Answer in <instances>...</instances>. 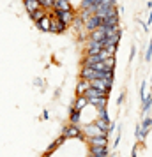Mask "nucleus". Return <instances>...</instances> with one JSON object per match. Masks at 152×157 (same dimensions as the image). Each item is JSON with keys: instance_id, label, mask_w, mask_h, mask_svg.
Listing matches in <instances>:
<instances>
[{"instance_id": "1a4fd4ad", "label": "nucleus", "mask_w": 152, "mask_h": 157, "mask_svg": "<svg viewBox=\"0 0 152 157\" xmlns=\"http://www.w3.org/2000/svg\"><path fill=\"white\" fill-rule=\"evenodd\" d=\"M88 39L104 43V39H106V34H104V32H103V29L99 27V29H95V30H92V32H88Z\"/></svg>"}, {"instance_id": "bb28decb", "label": "nucleus", "mask_w": 152, "mask_h": 157, "mask_svg": "<svg viewBox=\"0 0 152 157\" xmlns=\"http://www.w3.org/2000/svg\"><path fill=\"white\" fill-rule=\"evenodd\" d=\"M131 157H138V145L133 147V152H131Z\"/></svg>"}, {"instance_id": "c756f323", "label": "nucleus", "mask_w": 152, "mask_h": 157, "mask_svg": "<svg viewBox=\"0 0 152 157\" xmlns=\"http://www.w3.org/2000/svg\"><path fill=\"white\" fill-rule=\"evenodd\" d=\"M150 88H152V76H150Z\"/></svg>"}, {"instance_id": "393cba45", "label": "nucleus", "mask_w": 152, "mask_h": 157, "mask_svg": "<svg viewBox=\"0 0 152 157\" xmlns=\"http://www.w3.org/2000/svg\"><path fill=\"white\" fill-rule=\"evenodd\" d=\"M97 111H99V118H103V120H108V122H110V117H108V111H106V108H99Z\"/></svg>"}, {"instance_id": "0eeeda50", "label": "nucleus", "mask_w": 152, "mask_h": 157, "mask_svg": "<svg viewBox=\"0 0 152 157\" xmlns=\"http://www.w3.org/2000/svg\"><path fill=\"white\" fill-rule=\"evenodd\" d=\"M87 101H88V104L95 106L97 109L108 106V97H106V95H103V97H87Z\"/></svg>"}, {"instance_id": "dca6fc26", "label": "nucleus", "mask_w": 152, "mask_h": 157, "mask_svg": "<svg viewBox=\"0 0 152 157\" xmlns=\"http://www.w3.org/2000/svg\"><path fill=\"white\" fill-rule=\"evenodd\" d=\"M101 25H106V27H119V16H106V18H103Z\"/></svg>"}, {"instance_id": "2eb2a0df", "label": "nucleus", "mask_w": 152, "mask_h": 157, "mask_svg": "<svg viewBox=\"0 0 152 157\" xmlns=\"http://www.w3.org/2000/svg\"><path fill=\"white\" fill-rule=\"evenodd\" d=\"M37 23V27L41 30H44V32H50V14H46V16H43L39 21H36Z\"/></svg>"}, {"instance_id": "f8f14e48", "label": "nucleus", "mask_w": 152, "mask_h": 157, "mask_svg": "<svg viewBox=\"0 0 152 157\" xmlns=\"http://www.w3.org/2000/svg\"><path fill=\"white\" fill-rule=\"evenodd\" d=\"M88 86H90V81H87V79L80 78L78 85H76V94H78V95H85V92H87Z\"/></svg>"}, {"instance_id": "9d476101", "label": "nucleus", "mask_w": 152, "mask_h": 157, "mask_svg": "<svg viewBox=\"0 0 152 157\" xmlns=\"http://www.w3.org/2000/svg\"><path fill=\"white\" fill-rule=\"evenodd\" d=\"M90 145L95 147H108V136H94V138H88Z\"/></svg>"}, {"instance_id": "9b49d317", "label": "nucleus", "mask_w": 152, "mask_h": 157, "mask_svg": "<svg viewBox=\"0 0 152 157\" xmlns=\"http://www.w3.org/2000/svg\"><path fill=\"white\" fill-rule=\"evenodd\" d=\"M53 11H71V2L69 0H55Z\"/></svg>"}, {"instance_id": "6e6552de", "label": "nucleus", "mask_w": 152, "mask_h": 157, "mask_svg": "<svg viewBox=\"0 0 152 157\" xmlns=\"http://www.w3.org/2000/svg\"><path fill=\"white\" fill-rule=\"evenodd\" d=\"M55 14H57L58 18H60V20H62V21L65 23V25H72V21H74V18H76L72 11H58V13L55 11Z\"/></svg>"}, {"instance_id": "39448f33", "label": "nucleus", "mask_w": 152, "mask_h": 157, "mask_svg": "<svg viewBox=\"0 0 152 157\" xmlns=\"http://www.w3.org/2000/svg\"><path fill=\"white\" fill-rule=\"evenodd\" d=\"M104 48V43L101 41H92V39H88L87 43V55H99Z\"/></svg>"}, {"instance_id": "b1692460", "label": "nucleus", "mask_w": 152, "mask_h": 157, "mask_svg": "<svg viewBox=\"0 0 152 157\" xmlns=\"http://www.w3.org/2000/svg\"><path fill=\"white\" fill-rule=\"evenodd\" d=\"M145 95H147V83H145V79H143V81L140 83V99L143 101Z\"/></svg>"}, {"instance_id": "a878e982", "label": "nucleus", "mask_w": 152, "mask_h": 157, "mask_svg": "<svg viewBox=\"0 0 152 157\" xmlns=\"http://www.w3.org/2000/svg\"><path fill=\"white\" fill-rule=\"evenodd\" d=\"M124 99H126V92H122L120 95H119V97H117V104H122Z\"/></svg>"}, {"instance_id": "6ab92c4d", "label": "nucleus", "mask_w": 152, "mask_h": 157, "mask_svg": "<svg viewBox=\"0 0 152 157\" xmlns=\"http://www.w3.org/2000/svg\"><path fill=\"white\" fill-rule=\"evenodd\" d=\"M25 7H27L29 13H32V11H36V9L41 7V2L39 0H25Z\"/></svg>"}, {"instance_id": "4be33fe9", "label": "nucleus", "mask_w": 152, "mask_h": 157, "mask_svg": "<svg viewBox=\"0 0 152 157\" xmlns=\"http://www.w3.org/2000/svg\"><path fill=\"white\" fill-rule=\"evenodd\" d=\"M80 113L81 111H78V109L72 108L71 109V124H78V120H80Z\"/></svg>"}, {"instance_id": "7ed1b4c3", "label": "nucleus", "mask_w": 152, "mask_h": 157, "mask_svg": "<svg viewBox=\"0 0 152 157\" xmlns=\"http://www.w3.org/2000/svg\"><path fill=\"white\" fill-rule=\"evenodd\" d=\"M101 23H103V18H101V16L90 14L87 20H85V30H87V32H92V30L99 29V27H101Z\"/></svg>"}, {"instance_id": "423d86ee", "label": "nucleus", "mask_w": 152, "mask_h": 157, "mask_svg": "<svg viewBox=\"0 0 152 157\" xmlns=\"http://www.w3.org/2000/svg\"><path fill=\"white\" fill-rule=\"evenodd\" d=\"M62 138H83V132L76 127V124H71V125H67V127L64 129Z\"/></svg>"}, {"instance_id": "cd10ccee", "label": "nucleus", "mask_w": 152, "mask_h": 157, "mask_svg": "<svg viewBox=\"0 0 152 157\" xmlns=\"http://www.w3.org/2000/svg\"><path fill=\"white\" fill-rule=\"evenodd\" d=\"M134 55H136V48L133 46V48H131V55H129V60H133V58H134Z\"/></svg>"}, {"instance_id": "a211bd4d", "label": "nucleus", "mask_w": 152, "mask_h": 157, "mask_svg": "<svg viewBox=\"0 0 152 157\" xmlns=\"http://www.w3.org/2000/svg\"><path fill=\"white\" fill-rule=\"evenodd\" d=\"M88 104V101L85 95H78V99H76V102H74V109H78V111H81L83 108Z\"/></svg>"}, {"instance_id": "4468645a", "label": "nucleus", "mask_w": 152, "mask_h": 157, "mask_svg": "<svg viewBox=\"0 0 152 157\" xmlns=\"http://www.w3.org/2000/svg\"><path fill=\"white\" fill-rule=\"evenodd\" d=\"M90 154L101 155V157H108V147H95V145H90Z\"/></svg>"}, {"instance_id": "5701e85b", "label": "nucleus", "mask_w": 152, "mask_h": 157, "mask_svg": "<svg viewBox=\"0 0 152 157\" xmlns=\"http://www.w3.org/2000/svg\"><path fill=\"white\" fill-rule=\"evenodd\" d=\"M39 2H41L43 9H53V6H55V0H39Z\"/></svg>"}, {"instance_id": "f03ea898", "label": "nucleus", "mask_w": 152, "mask_h": 157, "mask_svg": "<svg viewBox=\"0 0 152 157\" xmlns=\"http://www.w3.org/2000/svg\"><path fill=\"white\" fill-rule=\"evenodd\" d=\"M80 76L83 79H87V81H92V79H97V78H104V71H95V69H92V67L83 65Z\"/></svg>"}, {"instance_id": "ddd939ff", "label": "nucleus", "mask_w": 152, "mask_h": 157, "mask_svg": "<svg viewBox=\"0 0 152 157\" xmlns=\"http://www.w3.org/2000/svg\"><path fill=\"white\" fill-rule=\"evenodd\" d=\"M152 109V92L145 95V99L142 101V113H149Z\"/></svg>"}, {"instance_id": "c85d7f7f", "label": "nucleus", "mask_w": 152, "mask_h": 157, "mask_svg": "<svg viewBox=\"0 0 152 157\" xmlns=\"http://www.w3.org/2000/svg\"><path fill=\"white\" fill-rule=\"evenodd\" d=\"M90 157H101V155H94V154H90Z\"/></svg>"}, {"instance_id": "412c9836", "label": "nucleus", "mask_w": 152, "mask_h": 157, "mask_svg": "<svg viewBox=\"0 0 152 157\" xmlns=\"http://www.w3.org/2000/svg\"><path fill=\"white\" fill-rule=\"evenodd\" d=\"M145 62H152V37L149 41V48L145 50Z\"/></svg>"}, {"instance_id": "f3484780", "label": "nucleus", "mask_w": 152, "mask_h": 157, "mask_svg": "<svg viewBox=\"0 0 152 157\" xmlns=\"http://www.w3.org/2000/svg\"><path fill=\"white\" fill-rule=\"evenodd\" d=\"M30 14V20H34V21H39L43 16H46V9H43V7H39V9H36V11H32V13H29Z\"/></svg>"}, {"instance_id": "20e7f679", "label": "nucleus", "mask_w": 152, "mask_h": 157, "mask_svg": "<svg viewBox=\"0 0 152 157\" xmlns=\"http://www.w3.org/2000/svg\"><path fill=\"white\" fill-rule=\"evenodd\" d=\"M83 132L87 134V138H94V136H108L104 131H103L97 124H88V125H85V129H83Z\"/></svg>"}, {"instance_id": "aec40b11", "label": "nucleus", "mask_w": 152, "mask_h": 157, "mask_svg": "<svg viewBox=\"0 0 152 157\" xmlns=\"http://www.w3.org/2000/svg\"><path fill=\"white\" fill-rule=\"evenodd\" d=\"M103 62L106 65V71H115V62H117L115 57H106Z\"/></svg>"}, {"instance_id": "f257e3e1", "label": "nucleus", "mask_w": 152, "mask_h": 157, "mask_svg": "<svg viewBox=\"0 0 152 157\" xmlns=\"http://www.w3.org/2000/svg\"><path fill=\"white\" fill-rule=\"evenodd\" d=\"M65 29H67V25H65V23L55 14V11H53L50 14V32H53V34H62Z\"/></svg>"}]
</instances>
